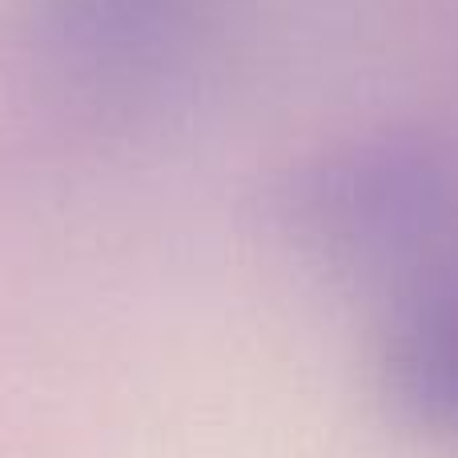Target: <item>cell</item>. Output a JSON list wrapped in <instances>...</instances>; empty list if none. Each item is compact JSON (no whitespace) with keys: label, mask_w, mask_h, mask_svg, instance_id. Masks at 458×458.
I'll return each mask as SVG.
<instances>
[{"label":"cell","mask_w":458,"mask_h":458,"mask_svg":"<svg viewBox=\"0 0 458 458\" xmlns=\"http://www.w3.org/2000/svg\"><path fill=\"white\" fill-rule=\"evenodd\" d=\"M266 209L310 266L390 301L458 250V145L427 125L338 137L293 157Z\"/></svg>","instance_id":"6da1fadb"},{"label":"cell","mask_w":458,"mask_h":458,"mask_svg":"<svg viewBox=\"0 0 458 458\" xmlns=\"http://www.w3.org/2000/svg\"><path fill=\"white\" fill-rule=\"evenodd\" d=\"M229 16L233 0H13L8 56L53 117L157 133L209 89Z\"/></svg>","instance_id":"7a4b0ae2"},{"label":"cell","mask_w":458,"mask_h":458,"mask_svg":"<svg viewBox=\"0 0 458 458\" xmlns=\"http://www.w3.org/2000/svg\"><path fill=\"white\" fill-rule=\"evenodd\" d=\"M378 374L398 419L458 438V250L386 301Z\"/></svg>","instance_id":"3957f363"}]
</instances>
